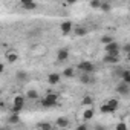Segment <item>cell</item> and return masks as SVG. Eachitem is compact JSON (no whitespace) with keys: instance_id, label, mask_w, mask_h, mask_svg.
<instances>
[{"instance_id":"obj_1","label":"cell","mask_w":130,"mask_h":130,"mask_svg":"<svg viewBox=\"0 0 130 130\" xmlns=\"http://www.w3.org/2000/svg\"><path fill=\"white\" fill-rule=\"evenodd\" d=\"M106 52H107V55H113V57H119V46H118V43H115V41H112V43H109V44H106Z\"/></svg>"},{"instance_id":"obj_2","label":"cell","mask_w":130,"mask_h":130,"mask_svg":"<svg viewBox=\"0 0 130 130\" xmlns=\"http://www.w3.org/2000/svg\"><path fill=\"white\" fill-rule=\"evenodd\" d=\"M57 95L55 93H49L47 96H44V100H41V104H43V107H54L55 104H57Z\"/></svg>"},{"instance_id":"obj_3","label":"cell","mask_w":130,"mask_h":130,"mask_svg":"<svg viewBox=\"0 0 130 130\" xmlns=\"http://www.w3.org/2000/svg\"><path fill=\"white\" fill-rule=\"evenodd\" d=\"M78 68H80L84 74H90V72L95 71V66H93L92 63H89V61H81V63L78 64Z\"/></svg>"},{"instance_id":"obj_4","label":"cell","mask_w":130,"mask_h":130,"mask_svg":"<svg viewBox=\"0 0 130 130\" xmlns=\"http://www.w3.org/2000/svg\"><path fill=\"white\" fill-rule=\"evenodd\" d=\"M60 28H61V32L66 35V34L71 32V29H72V23H71V22H63V23L60 25Z\"/></svg>"},{"instance_id":"obj_5","label":"cell","mask_w":130,"mask_h":130,"mask_svg":"<svg viewBox=\"0 0 130 130\" xmlns=\"http://www.w3.org/2000/svg\"><path fill=\"white\" fill-rule=\"evenodd\" d=\"M68 57H69L68 49H60V51H58V55H57L58 61H64V60H68Z\"/></svg>"},{"instance_id":"obj_6","label":"cell","mask_w":130,"mask_h":130,"mask_svg":"<svg viewBox=\"0 0 130 130\" xmlns=\"http://www.w3.org/2000/svg\"><path fill=\"white\" fill-rule=\"evenodd\" d=\"M47 81H49L51 84H57V83L60 81V75H58V74H49Z\"/></svg>"},{"instance_id":"obj_7","label":"cell","mask_w":130,"mask_h":130,"mask_svg":"<svg viewBox=\"0 0 130 130\" xmlns=\"http://www.w3.org/2000/svg\"><path fill=\"white\" fill-rule=\"evenodd\" d=\"M37 5L34 3V2H28V0H22V8H25V9H34Z\"/></svg>"},{"instance_id":"obj_8","label":"cell","mask_w":130,"mask_h":130,"mask_svg":"<svg viewBox=\"0 0 130 130\" xmlns=\"http://www.w3.org/2000/svg\"><path fill=\"white\" fill-rule=\"evenodd\" d=\"M23 104H25V98L23 96H15L14 98V106H17V107H20V109H23Z\"/></svg>"},{"instance_id":"obj_9","label":"cell","mask_w":130,"mask_h":130,"mask_svg":"<svg viewBox=\"0 0 130 130\" xmlns=\"http://www.w3.org/2000/svg\"><path fill=\"white\" fill-rule=\"evenodd\" d=\"M6 60H8V63H15L19 60V55L14 52H9V54H6Z\"/></svg>"},{"instance_id":"obj_10","label":"cell","mask_w":130,"mask_h":130,"mask_svg":"<svg viewBox=\"0 0 130 130\" xmlns=\"http://www.w3.org/2000/svg\"><path fill=\"white\" fill-rule=\"evenodd\" d=\"M116 90H118L119 93H122V95H125V93H128V86H127L125 83H122V84H119V86L116 87Z\"/></svg>"},{"instance_id":"obj_11","label":"cell","mask_w":130,"mask_h":130,"mask_svg":"<svg viewBox=\"0 0 130 130\" xmlns=\"http://www.w3.org/2000/svg\"><path fill=\"white\" fill-rule=\"evenodd\" d=\"M104 61H106V63H118V61H119V57H113V55H106V57H104Z\"/></svg>"},{"instance_id":"obj_12","label":"cell","mask_w":130,"mask_h":130,"mask_svg":"<svg viewBox=\"0 0 130 130\" xmlns=\"http://www.w3.org/2000/svg\"><path fill=\"white\" fill-rule=\"evenodd\" d=\"M110 109H113V110H116L118 109V100H115V98H112V100H109L107 103H106Z\"/></svg>"},{"instance_id":"obj_13","label":"cell","mask_w":130,"mask_h":130,"mask_svg":"<svg viewBox=\"0 0 130 130\" xmlns=\"http://www.w3.org/2000/svg\"><path fill=\"white\" fill-rule=\"evenodd\" d=\"M68 122H69V121H68L66 118H58V119H57V125H58V127H66Z\"/></svg>"},{"instance_id":"obj_14","label":"cell","mask_w":130,"mask_h":130,"mask_svg":"<svg viewBox=\"0 0 130 130\" xmlns=\"http://www.w3.org/2000/svg\"><path fill=\"white\" fill-rule=\"evenodd\" d=\"M121 75H122V80H124V83H125V84H130V72H128V71H124Z\"/></svg>"},{"instance_id":"obj_15","label":"cell","mask_w":130,"mask_h":130,"mask_svg":"<svg viewBox=\"0 0 130 130\" xmlns=\"http://www.w3.org/2000/svg\"><path fill=\"white\" fill-rule=\"evenodd\" d=\"M83 116H84V119H86V121H87V119H92V118H93V110H92V109L86 110V112L83 113Z\"/></svg>"},{"instance_id":"obj_16","label":"cell","mask_w":130,"mask_h":130,"mask_svg":"<svg viewBox=\"0 0 130 130\" xmlns=\"http://www.w3.org/2000/svg\"><path fill=\"white\" fill-rule=\"evenodd\" d=\"M101 112H104V113H112V112H115V110L110 109L107 104H103V106H101Z\"/></svg>"},{"instance_id":"obj_17","label":"cell","mask_w":130,"mask_h":130,"mask_svg":"<svg viewBox=\"0 0 130 130\" xmlns=\"http://www.w3.org/2000/svg\"><path fill=\"white\" fill-rule=\"evenodd\" d=\"M11 124H17L19 121H20V116L19 115H12V116H9V119H8Z\"/></svg>"},{"instance_id":"obj_18","label":"cell","mask_w":130,"mask_h":130,"mask_svg":"<svg viewBox=\"0 0 130 130\" xmlns=\"http://www.w3.org/2000/svg\"><path fill=\"white\" fill-rule=\"evenodd\" d=\"M28 98H32V100H34V98H38V93H37L35 90H29V92H28Z\"/></svg>"},{"instance_id":"obj_19","label":"cell","mask_w":130,"mask_h":130,"mask_svg":"<svg viewBox=\"0 0 130 130\" xmlns=\"http://www.w3.org/2000/svg\"><path fill=\"white\" fill-rule=\"evenodd\" d=\"M40 128L41 130H51V124L49 122H41L40 124Z\"/></svg>"},{"instance_id":"obj_20","label":"cell","mask_w":130,"mask_h":130,"mask_svg":"<svg viewBox=\"0 0 130 130\" xmlns=\"http://www.w3.org/2000/svg\"><path fill=\"white\" fill-rule=\"evenodd\" d=\"M116 130H127V125H125V122H118V125H116Z\"/></svg>"},{"instance_id":"obj_21","label":"cell","mask_w":130,"mask_h":130,"mask_svg":"<svg viewBox=\"0 0 130 130\" xmlns=\"http://www.w3.org/2000/svg\"><path fill=\"white\" fill-rule=\"evenodd\" d=\"M75 34H77V35H84V34H86V29H83V28H77V29H75Z\"/></svg>"},{"instance_id":"obj_22","label":"cell","mask_w":130,"mask_h":130,"mask_svg":"<svg viewBox=\"0 0 130 130\" xmlns=\"http://www.w3.org/2000/svg\"><path fill=\"white\" fill-rule=\"evenodd\" d=\"M101 41H103L104 44H109V43H112L113 40H112V37H103V38H101Z\"/></svg>"},{"instance_id":"obj_23","label":"cell","mask_w":130,"mask_h":130,"mask_svg":"<svg viewBox=\"0 0 130 130\" xmlns=\"http://www.w3.org/2000/svg\"><path fill=\"white\" fill-rule=\"evenodd\" d=\"M81 81H83V83H89V81H90L89 74H83V75H81Z\"/></svg>"},{"instance_id":"obj_24","label":"cell","mask_w":130,"mask_h":130,"mask_svg":"<svg viewBox=\"0 0 130 130\" xmlns=\"http://www.w3.org/2000/svg\"><path fill=\"white\" fill-rule=\"evenodd\" d=\"M64 75L66 77H74V71L69 68V69H64Z\"/></svg>"},{"instance_id":"obj_25","label":"cell","mask_w":130,"mask_h":130,"mask_svg":"<svg viewBox=\"0 0 130 130\" xmlns=\"http://www.w3.org/2000/svg\"><path fill=\"white\" fill-rule=\"evenodd\" d=\"M90 6H92V8H100L101 3L98 2V0H93V2H90Z\"/></svg>"},{"instance_id":"obj_26","label":"cell","mask_w":130,"mask_h":130,"mask_svg":"<svg viewBox=\"0 0 130 130\" xmlns=\"http://www.w3.org/2000/svg\"><path fill=\"white\" fill-rule=\"evenodd\" d=\"M100 8H101L103 11H109V9H110V5H109V3H101Z\"/></svg>"},{"instance_id":"obj_27","label":"cell","mask_w":130,"mask_h":130,"mask_svg":"<svg viewBox=\"0 0 130 130\" xmlns=\"http://www.w3.org/2000/svg\"><path fill=\"white\" fill-rule=\"evenodd\" d=\"M83 104H92V98H90V96H84Z\"/></svg>"},{"instance_id":"obj_28","label":"cell","mask_w":130,"mask_h":130,"mask_svg":"<svg viewBox=\"0 0 130 130\" xmlns=\"http://www.w3.org/2000/svg\"><path fill=\"white\" fill-rule=\"evenodd\" d=\"M17 78H19V80H25V78H26V74H25V72H19Z\"/></svg>"},{"instance_id":"obj_29","label":"cell","mask_w":130,"mask_h":130,"mask_svg":"<svg viewBox=\"0 0 130 130\" xmlns=\"http://www.w3.org/2000/svg\"><path fill=\"white\" fill-rule=\"evenodd\" d=\"M77 130H87V127L83 124V125H80V127H77Z\"/></svg>"},{"instance_id":"obj_30","label":"cell","mask_w":130,"mask_h":130,"mask_svg":"<svg viewBox=\"0 0 130 130\" xmlns=\"http://www.w3.org/2000/svg\"><path fill=\"white\" fill-rule=\"evenodd\" d=\"M124 51H125V52H128V51H130V46H128V44H125V46H124Z\"/></svg>"},{"instance_id":"obj_31","label":"cell","mask_w":130,"mask_h":130,"mask_svg":"<svg viewBox=\"0 0 130 130\" xmlns=\"http://www.w3.org/2000/svg\"><path fill=\"white\" fill-rule=\"evenodd\" d=\"M3 69H5V68H3V64H2V63H0V74H2V72H3Z\"/></svg>"},{"instance_id":"obj_32","label":"cell","mask_w":130,"mask_h":130,"mask_svg":"<svg viewBox=\"0 0 130 130\" xmlns=\"http://www.w3.org/2000/svg\"><path fill=\"white\" fill-rule=\"evenodd\" d=\"M0 130H8V128H0Z\"/></svg>"}]
</instances>
